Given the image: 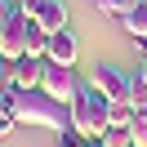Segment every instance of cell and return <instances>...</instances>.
Masks as SVG:
<instances>
[{
    "label": "cell",
    "mask_w": 147,
    "mask_h": 147,
    "mask_svg": "<svg viewBox=\"0 0 147 147\" xmlns=\"http://www.w3.org/2000/svg\"><path fill=\"white\" fill-rule=\"evenodd\" d=\"M36 22L45 31H63L67 22H71V9H67V0H45L40 5V13H36Z\"/></svg>",
    "instance_id": "obj_8"
},
{
    "label": "cell",
    "mask_w": 147,
    "mask_h": 147,
    "mask_svg": "<svg viewBox=\"0 0 147 147\" xmlns=\"http://www.w3.org/2000/svg\"><path fill=\"white\" fill-rule=\"evenodd\" d=\"M94 5H98L102 13H111V18H125L134 5H143V0H94Z\"/></svg>",
    "instance_id": "obj_13"
},
{
    "label": "cell",
    "mask_w": 147,
    "mask_h": 147,
    "mask_svg": "<svg viewBox=\"0 0 147 147\" xmlns=\"http://www.w3.org/2000/svg\"><path fill=\"white\" fill-rule=\"evenodd\" d=\"M40 89H45L49 98H58V102H67V107H71V102H76V94H80L85 85H80V76H76V67H63V63H49V58H45Z\"/></svg>",
    "instance_id": "obj_3"
},
{
    "label": "cell",
    "mask_w": 147,
    "mask_h": 147,
    "mask_svg": "<svg viewBox=\"0 0 147 147\" xmlns=\"http://www.w3.org/2000/svg\"><path fill=\"white\" fill-rule=\"evenodd\" d=\"M116 22H120V31H125L129 40L147 45V0H143V5H134V9H129L125 18H116Z\"/></svg>",
    "instance_id": "obj_9"
},
{
    "label": "cell",
    "mask_w": 147,
    "mask_h": 147,
    "mask_svg": "<svg viewBox=\"0 0 147 147\" xmlns=\"http://www.w3.org/2000/svg\"><path fill=\"white\" fill-rule=\"evenodd\" d=\"M13 125H18V116H13L9 107H0V138H9V134H13Z\"/></svg>",
    "instance_id": "obj_14"
},
{
    "label": "cell",
    "mask_w": 147,
    "mask_h": 147,
    "mask_svg": "<svg viewBox=\"0 0 147 147\" xmlns=\"http://www.w3.org/2000/svg\"><path fill=\"white\" fill-rule=\"evenodd\" d=\"M40 76H45V58H27V54H22L18 63H13L9 85H13V89H40Z\"/></svg>",
    "instance_id": "obj_7"
},
{
    "label": "cell",
    "mask_w": 147,
    "mask_h": 147,
    "mask_svg": "<svg viewBox=\"0 0 147 147\" xmlns=\"http://www.w3.org/2000/svg\"><path fill=\"white\" fill-rule=\"evenodd\" d=\"M40 5H45V0H18V13H27V18H36V13H40Z\"/></svg>",
    "instance_id": "obj_15"
},
{
    "label": "cell",
    "mask_w": 147,
    "mask_h": 147,
    "mask_svg": "<svg viewBox=\"0 0 147 147\" xmlns=\"http://www.w3.org/2000/svg\"><path fill=\"white\" fill-rule=\"evenodd\" d=\"M9 111L18 116V125H40V129H58V134L71 129V107L49 98L45 89H13Z\"/></svg>",
    "instance_id": "obj_1"
},
{
    "label": "cell",
    "mask_w": 147,
    "mask_h": 147,
    "mask_svg": "<svg viewBox=\"0 0 147 147\" xmlns=\"http://www.w3.org/2000/svg\"><path fill=\"white\" fill-rule=\"evenodd\" d=\"M13 13H18V5H9V0H0V27H5V22H9Z\"/></svg>",
    "instance_id": "obj_17"
},
{
    "label": "cell",
    "mask_w": 147,
    "mask_h": 147,
    "mask_svg": "<svg viewBox=\"0 0 147 147\" xmlns=\"http://www.w3.org/2000/svg\"><path fill=\"white\" fill-rule=\"evenodd\" d=\"M27 31H31V18H27V13H13V18L0 27V54L9 58V63H18V58L27 54Z\"/></svg>",
    "instance_id": "obj_5"
},
{
    "label": "cell",
    "mask_w": 147,
    "mask_h": 147,
    "mask_svg": "<svg viewBox=\"0 0 147 147\" xmlns=\"http://www.w3.org/2000/svg\"><path fill=\"white\" fill-rule=\"evenodd\" d=\"M129 143L147 147V111H134V120H129Z\"/></svg>",
    "instance_id": "obj_12"
},
{
    "label": "cell",
    "mask_w": 147,
    "mask_h": 147,
    "mask_svg": "<svg viewBox=\"0 0 147 147\" xmlns=\"http://www.w3.org/2000/svg\"><path fill=\"white\" fill-rule=\"evenodd\" d=\"M107 107H111L107 94H98L94 85H85V89L76 94V102H71V129L80 138H98L102 129H107Z\"/></svg>",
    "instance_id": "obj_2"
},
{
    "label": "cell",
    "mask_w": 147,
    "mask_h": 147,
    "mask_svg": "<svg viewBox=\"0 0 147 147\" xmlns=\"http://www.w3.org/2000/svg\"><path fill=\"white\" fill-rule=\"evenodd\" d=\"M49 63H63V67H76V58H80V45H76V31H54L49 36Z\"/></svg>",
    "instance_id": "obj_6"
},
{
    "label": "cell",
    "mask_w": 147,
    "mask_h": 147,
    "mask_svg": "<svg viewBox=\"0 0 147 147\" xmlns=\"http://www.w3.org/2000/svg\"><path fill=\"white\" fill-rule=\"evenodd\" d=\"M54 147H80V134H76V129H67V134H58Z\"/></svg>",
    "instance_id": "obj_16"
},
{
    "label": "cell",
    "mask_w": 147,
    "mask_h": 147,
    "mask_svg": "<svg viewBox=\"0 0 147 147\" xmlns=\"http://www.w3.org/2000/svg\"><path fill=\"white\" fill-rule=\"evenodd\" d=\"M134 80H138V85L147 89V58H143V67H138V76H134Z\"/></svg>",
    "instance_id": "obj_18"
},
{
    "label": "cell",
    "mask_w": 147,
    "mask_h": 147,
    "mask_svg": "<svg viewBox=\"0 0 147 147\" xmlns=\"http://www.w3.org/2000/svg\"><path fill=\"white\" fill-rule=\"evenodd\" d=\"M80 147H102V143H98V138H80Z\"/></svg>",
    "instance_id": "obj_19"
},
{
    "label": "cell",
    "mask_w": 147,
    "mask_h": 147,
    "mask_svg": "<svg viewBox=\"0 0 147 147\" xmlns=\"http://www.w3.org/2000/svg\"><path fill=\"white\" fill-rule=\"evenodd\" d=\"M98 143L102 147H134V143H129V129H120V125H107L98 134Z\"/></svg>",
    "instance_id": "obj_11"
},
{
    "label": "cell",
    "mask_w": 147,
    "mask_h": 147,
    "mask_svg": "<svg viewBox=\"0 0 147 147\" xmlns=\"http://www.w3.org/2000/svg\"><path fill=\"white\" fill-rule=\"evenodd\" d=\"M129 120H134V102H111V107H107V125L129 129Z\"/></svg>",
    "instance_id": "obj_10"
},
{
    "label": "cell",
    "mask_w": 147,
    "mask_h": 147,
    "mask_svg": "<svg viewBox=\"0 0 147 147\" xmlns=\"http://www.w3.org/2000/svg\"><path fill=\"white\" fill-rule=\"evenodd\" d=\"M89 85L98 94H107L111 102H129V94H134V76H125L120 67H111V63H94Z\"/></svg>",
    "instance_id": "obj_4"
}]
</instances>
